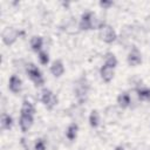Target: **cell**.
<instances>
[{
    "instance_id": "6da1fadb",
    "label": "cell",
    "mask_w": 150,
    "mask_h": 150,
    "mask_svg": "<svg viewBox=\"0 0 150 150\" xmlns=\"http://www.w3.org/2000/svg\"><path fill=\"white\" fill-rule=\"evenodd\" d=\"M103 25L104 22L100 21L93 12H84L79 22V28L81 30H89V29H96V28L100 29Z\"/></svg>"
},
{
    "instance_id": "7a4b0ae2",
    "label": "cell",
    "mask_w": 150,
    "mask_h": 150,
    "mask_svg": "<svg viewBox=\"0 0 150 150\" xmlns=\"http://www.w3.org/2000/svg\"><path fill=\"white\" fill-rule=\"evenodd\" d=\"M26 73L28 75V77L30 79V81L36 86V87H41L45 83V79L43 75L41 73V70L34 64V63H27L26 64Z\"/></svg>"
},
{
    "instance_id": "3957f363",
    "label": "cell",
    "mask_w": 150,
    "mask_h": 150,
    "mask_svg": "<svg viewBox=\"0 0 150 150\" xmlns=\"http://www.w3.org/2000/svg\"><path fill=\"white\" fill-rule=\"evenodd\" d=\"M100 39L105 42V43H112L114 41H116L117 39V34L115 32V29L108 25V23H104L101 28H100Z\"/></svg>"
},
{
    "instance_id": "277c9868",
    "label": "cell",
    "mask_w": 150,
    "mask_h": 150,
    "mask_svg": "<svg viewBox=\"0 0 150 150\" xmlns=\"http://www.w3.org/2000/svg\"><path fill=\"white\" fill-rule=\"evenodd\" d=\"M19 36H20V32L9 26L4 28L2 33H1V40L6 46H12L13 43H15V41L18 40Z\"/></svg>"
},
{
    "instance_id": "5b68a950",
    "label": "cell",
    "mask_w": 150,
    "mask_h": 150,
    "mask_svg": "<svg viewBox=\"0 0 150 150\" xmlns=\"http://www.w3.org/2000/svg\"><path fill=\"white\" fill-rule=\"evenodd\" d=\"M40 101L43 103V105L48 109V110H52L56 104H57V97L53 94L52 90L45 88L42 89L41 91V95H40Z\"/></svg>"
},
{
    "instance_id": "8992f818",
    "label": "cell",
    "mask_w": 150,
    "mask_h": 150,
    "mask_svg": "<svg viewBox=\"0 0 150 150\" xmlns=\"http://www.w3.org/2000/svg\"><path fill=\"white\" fill-rule=\"evenodd\" d=\"M127 61H128V64L131 67H136L142 63V54L137 47H135V46L131 47V49L128 54Z\"/></svg>"
},
{
    "instance_id": "52a82bcc",
    "label": "cell",
    "mask_w": 150,
    "mask_h": 150,
    "mask_svg": "<svg viewBox=\"0 0 150 150\" xmlns=\"http://www.w3.org/2000/svg\"><path fill=\"white\" fill-rule=\"evenodd\" d=\"M88 89H89V87H88V84L86 83V81L80 80V81L77 82V84H76V87H75V96H76V98H77L79 102L82 103L83 101L87 100Z\"/></svg>"
},
{
    "instance_id": "ba28073f",
    "label": "cell",
    "mask_w": 150,
    "mask_h": 150,
    "mask_svg": "<svg viewBox=\"0 0 150 150\" xmlns=\"http://www.w3.org/2000/svg\"><path fill=\"white\" fill-rule=\"evenodd\" d=\"M34 122V117L33 115H28V114H20V118H19V125L22 132H27Z\"/></svg>"
},
{
    "instance_id": "9c48e42d",
    "label": "cell",
    "mask_w": 150,
    "mask_h": 150,
    "mask_svg": "<svg viewBox=\"0 0 150 150\" xmlns=\"http://www.w3.org/2000/svg\"><path fill=\"white\" fill-rule=\"evenodd\" d=\"M8 89L13 94H19L22 89V81L18 75H12L8 80Z\"/></svg>"
},
{
    "instance_id": "30bf717a",
    "label": "cell",
    "mask_w": 150,
    "mask_h": 150,
    "mask_svg": "<svg viewBox=\"0 0 150 150\" xmlns=\"http://www.w3.org/2000/svg\"><path fill=\"white\" fill-rule=\"evenodd\" d=\"M115 68H111L107 64H103L100 69V75H101V79L105 82V83H109L110 81H112L114 76H115Z\"/></svg>"
},
{
    "instance_id": "8fae6325",
    "label": "cell",
    "mask_w": 150,
    "mask_h": 150,
    "mask_svg": "<svg viewBox=\"0 0 150 150\" xmlns=\"http://www.w3.org/2000/svg\"><path fill=\"white\" fill-rule=\"evenodd\" d=\"M117 104L122 109H127L131 105V98H130V93L128 91H122L117 96Z\"/></svg>"
},
{
    "instance_id": "7c38bea8",
    "label": "cell",
    "mask_w": 150,
    "mask_h": 150,
    "mask_svg": "<svg viewBox=\"0 0 150 150\" xmlns=\"http://www.w3.org/2000/svg\"><path fill=\"white\" fill-rule=\"evenodd\" d=\"M50 73L55 77H60L64 73V66L61 60H55L50 66Z\"/></svg>"
},
{
    "instance_id": "4fadbf2b",
    "label": "cell",
    "mask_w": 150,
    "mask_h": 150,
    "mask_svg": "<svg viewBox=\"0 0 150 150\" xmlns=\"http://www.w3.org/2000/svg\"><path fill=\"white\" fill-rule=\"evenodd\" d=\"M13 125V118L7 112H2L1 114V120H0V127H1V130H9Z\"/></svg>"
},
{
    "instance_id": "5bb4252c",
    "label": "cell",
    "mask_w": 150,
    "mask_h": 150,
    "mask_svg": "<svg viewBox=\"0 0 150 150\" xmlns=\"http://www.w3.org/2000/svg\"><path fill=\"white\" fill-rule=\"evenodd\" d=\"M77 132H79V125H77V123L73 122L66 129V137L69 141H75L77 137Z\"/></svg>"
},
{
    "instance_id": "9a60e30c",
    "label": "cell",
    "mask_w": 150,
    "mask_h": 150,
    "mask_svg": "<svg viewBox=\"0 0 150 150\" xmlns=\"http://www.w3.org/2000/svg\"><path fill=\"white\" fill-rule=\"evenodd\" d=\"M135 91L138 96L139 101H148L150 97V88L145 87V86H138L137 88H135Z\"/></svg>"
},
{
    "instance_id": "2e32d148",
    "label": "cell",
    "mask_w": 150,
    "mask_h": 150,
    "mask_svg": "<svg viewBox=\"0 0 150 150\" xmlns=\"http://www.w3.org/2000/svg\"><path fill=\"white\" fill-rule=\"evenodd\" d=\"M30 48L34 50V52H41V48H42V46H43V39L41 38V36H38V35H35V36H33L32 39H30Z\"/></svg>"
},
{
    "instance_id": "e0dca14e",
    "label": "cell",
    "mask_w": 150,
    "mask_h": 150,
    "mask_svg": "<svg viewBox=\"0 0 150 150\" xmlns=\"http://www.w3.org/2000/svg\"><path fill=\"white\" fill-rule=\"evenodd\" d=\"M101 123V116L97 110H91L89 115V124L91 128H97Z\"/></svg>"
},
{
    "instance_id": "ac0fdd59",
    "label": "cell",
    "mask_w": 150,
    "mask_h": 150,
    "mask_svg": "<svg viewBox=\"0 0 150 150\" xmlns=\"http://www.w3.org/2000/svg\"><path fill=\"white\" fill-rule=\"evenodd\" d=\"M21 114H28V115H34L35 114V107L33 103H30L27 100H23L22 105H21Z\"/></svg>"
},
{
    "instance_id": "d6986e66",
    "label": "cell",
    "mask_w": 150,
    "mask_h": 150,
    "mask_svg": "<svg viewBox=\"0 0 150 150\" xmlns=\"http://www.w3.org/2000/svg\"><path fill=\"white\" fill-rule=\"evenodd\" d=\"M118 61L116 59V56L112 54V53H107L105 56H104V64L111 67V68H115L117 66Z\"/></svg>"
},
{
    "instance_id": "ffe728a7",
    "label": "cell",
    "mask_w": 150,
    "mask_h": 150,
    "mask_svg": "<svg viewBox=\"0 0 150 150\" xmlns=\"http://www.w3.org/2000/svg\"><path fill=\"white\" fill-rule=\"evenodd\" d=\"M20 144L25 150H34V143H32L30 139H28L27 137H21Z\"/></svg>"
},
{
    "instance_id": "44dd1931",
    "label": "cell",
    "mask_w": 150,
    "mask_h": 150,
    "mask_svg": "<svg viewBox=\"0 0 150 150\" xmlns=\"http://www.w3.org/2000/svg\"><path fill=\"white\" fill-rule=\"evenodd\" d=\"M38 59H39L40 63L43 64V66H46V64L49 63V55H48L47 52H43V50L39 52V54H38Z\"/></svg>"
},
{
    "instance_id": "7402d4cb",
    "label": "cell",
    "mask_w": 150,
    "mask_h": 150,
    "mask_svg": "<svg viewBox=\"0 0 150 150\" xmlns=\"http://www.w3.org/2000/svg\"><path fill=\"white\" fill-rule=\"evenodd\" d=\"M47 142L43 138H36L34 142V150H46Z\"/></svg>"
},
{
    "instance_id": "603a6c76",
    "label": "cell",
    "mask_w": 150,
    "mask_h": 150,
    "mask_svg": "<svg viewBox=\"0 0 150 150\" xmlns=\"http://www.w3.org/2000/svg\"><path fill=\"white\" fill-rule=\"evenodd\" d=\"M98 5H100V7H102L103 9H108V8H110V7L114 5V2H112V1H109V0H102V1L98 2Z\"/></svg>"
},
{
    "instance_id": "cb8c5ba5",
    "label": "cell",
    "mask_w": 150,
    "mask_h": 150,
    "mask_svg": "<svg viewBox=\"0 0 150 150\" xmlns=\"http://www.w3.org/2000/svg\"><path fill=\"white\" fill-rule=\"evenodd\" d=\"M114 150H125V149H124V146H122V145H117Z\"/></svg>"
},
{
    "instance_id": "d4e9b609",
    "label": "cell",
    "mask_w": 150,
    "mask_h": 150,
    "mask_svg": "<svg viewBox=\"0 0 150 150\" xmlns=\"http://www.w3.org/2000/svg\"><path fill=\"white\" fill-rule=\"evenodd\" d=\"M148 101H149V102H150V97H149V100H148Z\"/></svg>"
}]
</instances>
